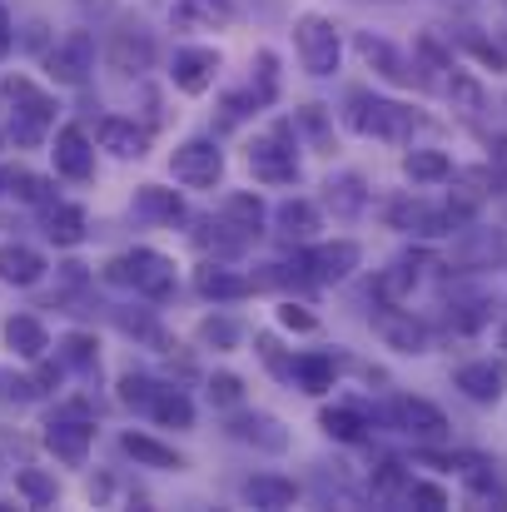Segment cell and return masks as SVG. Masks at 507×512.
<instances>
[{
	"instance_id": "cell-1",
	"label": "cell",
	"mask_w": 507,
	"mask_h": 512,
	"mask_svg": "<svg viewBox=\"0 0 507 512\" xmlns=\"http://www.w3.org/2000/svg\"><path fill=\"white\" fill-rule=\"evenodd\" d=\"M348 125L368 140H383V145H408L413 130H418V115L398 100H378V95H363L353 90L348 95Z\"/></svg>"
},
{
	"instance_id": "cell-2",
	"label": "cell",
	"mask_w": 507,
	"mask_h": 512,
	"mask_svg": "<svg viewBox=\"0 0 507 512\" xmlns=\"http://www.w3.org/2000/svg\"><path fill=\"white\" fill-rule=\"evenodd\" d=\"M105 279L110 284H130L145 299H169L174 294V259L155 254V249H135V254L110 259L105 264Z\"/></svg>"
},
{
	"instance_id": "cell-3",
	"label": "cell",
	"mask_w": 507,
	"mask_h": 512,
	"mask_svg": "<svg viewBox=\"0 0 507 512\" xmlns=\"http://www.w3.org/2000/svg\"><path fill=\"white\" fill-rule=\"evenodd\" d=\"M5 95L15 100V110H10V140L20 145V150H35L45 135H50V125H55V105H50V95L45 90H35L30 80H5Z\"/></svg>"
},
{
	"instance_id": "cell-4",
	"label": "cell",
	"mask_w": 507,
	"mask_h": 512,
	"mask_svg": "<svg viewBox=\"0 0 507 512\" xmlns=\"http://www.w3.org/2000/svg\"><path fill=\"white\" fill-rule=\"evenodd\" d=\"M249 170L264 184H294L299 179V155H294V130L274 125L249 145Z\"/></svg>"
},
{
	"instance_id": "cell-5",
	"label": "cell",
	"mask_w": 507,
	"mask_h": 512,
	"mask_svg": "<svg viewBox=\"0 0 507 512\" xmlns=\"http://www.w3.org/2000/svg\"><path fill=\"white\" fill-rule=\"evenodd\" d=\"M294 45L309 75H334L338 70V25L329 15H299L294 25Z\"/></svg>"
},
{
	"instance_id": "cell-6",
	"label": "cell",
	"mask_w": 507,
	"mask_h": 512,
	"mask_svg": "<svg viewBox=\"0 0 507 512\" xmlns=\"http://www.w3.org/2000/svg\"><path fill=\"white\" fill-rule=\"evenodd\" d=\"M105 65L120 80H135L155 65V35L145 25H115V35L105 40Z\"/></svg>"
},
{
	"instance_id": "cell-7",
	"label": "cell",
	"mask_w": 507,
	"mask_h": 512,
	"mask_svg": "<svg viewBox=\"0 0 507 512\" xmlns=\"http://www.w3.org/2000/svg\"><path fill=\"white\" fill-rule=\"evenodd\" d=\"M388 224H393V229H408V234H418V239H443V234L463 229L468 219H463L453 204L433 209V204H423V199H398V204H388Z\"/></svg>"
},
{
	"instance_id": "cell-8",
	"label": "cell",
	"mask_w": 507,
	"mask_h": 512,
	"mask_svg": "<svg viewBox=\"0 0 507 512\" xmlns=\"http://www.w3.org/2000/svg\"><path fill=\"white\" fill-rule=\"evenodd\" d=\"M169 170H174L179 184H189V189H214L219 174H224V155H219L214 140H184V145L169 155Z\"/></svg>"
},
{
	"instance_id": "cell-9",
	"label": "cell",
	"mask_w": 507,
	"mask_h": 512,
	"mask_svg": "<svg viewBox=\"0 0 507 512\" xmlns=\"http://www.w3.org/2000/svg\"><path fill=\"white\" fill-rule=\"evenodd\" d=\"M45 70H50L60 85H85L90 70H95V40H90V30H70V35L45 55Z\"/></svg>"
},
{
	"instance_id": "cell-10",
	"label": "cell",
	"mask_w": 507,
	"mask_h": 512,
	"mask_svg": "<svg viewBox=\"0 0 507 512\" xmlns=\"http://www.w3.org/2000/svg\"><path fill=\"white\" fill-rule=\"evenodd\" d=\"M393 423L418 443H443L448 438V418L428 398H393Z\"/></svg>"
},
{
	"instance_id": "cell-11",
	"label": "cell",
	"mask_w": 507,
	"mask_h": 512,
	"mask_svg": "<svg viewBox=\"0 0 507 512\" xmlns=\"http://www.w3.org/2000/svg\"><path fill=\"white\" fill-rule=\"evenodd\" d=\"M309 269L314 284H343L353 269H358V244L353 239H334V244H319L309 259H299Z\"/></svg>"
},
{
	"instance_id": "cell-12",
	"label": "cell",
	"mask_w": 507,
	"mask_h": 512,
	"mask_svg": "<svg viewBox=\"0 0 507 512\" xmlns=\"http://www.w3.org/2000/svg\"><path fill=\"white\" fill-rule=\"evenodd\" d=\"M90 438H95V428L80 423V418H55V423L45 428V448H50L60 463H70V468H80V463L90 458Z\"/></svg>"
},
{
	"instance_id": "cell-13",
	"label": "cell",
	"mask_w": 507,
	"mask_h": 512,
	"mask_svg": "<svg viewBox=\"0 0 507 512\" xmlns=\"http://www.w3.org/2000/svg\"><path fill=\"white\" fill-rule=\"evenodd\" d=\"M473 403H498L507 393V363H493V358H478V363H463L458 378H453Z\"/></svg>"
},
{
	"instance_id": "cell-14",
	"label": "cell",
	"mask_w": 507,
	"mask_h": 512,
	"mask_svg": "<svg viewBox=\"0 0 507 512\" xmlns=\"http://www.w3.org/2000/svg\"><path fill=\"white\" fill-rule=\"evenodd\" d=\"M463 493H468L473 508H493V512L507 508V488L488 458H468V463H463Z\"/></svg>"
},
{
	"instance_id": "cell-15",
	"label": "cell",
	"mask_w": 507,
	"mask_h": 512,
	"mask_svg": "<svg viewBox=\"0 0 507 512\" xmlns=\"http://www.w3.org/2000/svg\"><path fill=\"white\" fill-rule=\"evenodd\" d=\"M55 170L65 174V179H90V174H95V150H90L85 130L65 125V130L55 135Z\"/></svg>"
},
{
	"instance_id": "cell-16",
	"label": "cell",
	"mask_w": 507,
	"mask_h": 512,
	"mask_svg": "<svg viewBox=\"0 0 507 512\" xmlns=\"http://www.w3.org/2000/svg\"><path fill=\"white\" fill-rule=\"evenodd\" d=\"M388 314L378 319V334L388 348H398V353H428V329L413 319V314H403L398 304H383Z\"/></svg>"
},
{
	"instance_id": "cell-17",
	"label": "cell",
	"mask_w": 507,
	"mask_h": 512,
	"mask_svg": "<svg viewBox=\"0 0 507 512\" xmlns=\"http://www.w3.org/2000/svg\"><path fill=\"white\" fill-rule=\"evenodd\" d=\"M179 30H224L234 25V0H174Z\"/></svg>"
},
{
	"instance_id": "cell-18",
	"label": "cell",
	"mask_w": 507,
	"mask_h": 512,
	"mask_svg": "<svg viewBox=\"0 0 507 512\" xmlns=\"http://www.w3.org/2000/svg\"><path fill=\"white\" fill-rule=\"evenodd\" d=\"M448 179H453V199H448V204H453V209H458L463 219H473V209H478V204H483V199L493 194V184H498V174L488 170V165H473V170H453Z\"/></svg>"
},
{
	"instance_id": "cell-19",
	"label": "cell",
	"mask_w": 507,
	"mask_h": 512,
	"mask_svg": "<svg viewBox=\"0 0 507 512\" xmlns=\"http://www.w3.org/2000/svg\"><path fill=\"white\" fill-rule=\"evenodd\" d=\"M214 70H219V55L214 50H179L174 55V85L184 95H204L214 85Z\"/></svg>"
},
{
	"instance_id": "cell-20",
	"label": "cell",
	"mask_w": 507,
	"mask_h": 512,
	"mask_svg": "<svg viewBox=\"0 0 507 512\" xmlns=\"http://www.w3.org/2000/svg\"><path fill=\"white\" fill-rule=\"evenodd\" d=\"M194 289H199L204 299H214V304H229V299H249V294H254V284H249L244 274L224 269V264H204V269H194Z\"/></svg>"
},
{
	"instance_id": "cell-21",
	"label": "cell",
	"mask_w": 507,
	"mask_h": 512,
	"mask_svg": "<svg viewBox=\"0 0 507 512\" xmlns=\"http://www.w3.org/2000/svg\"><path fill=\"white\" fill-rule=\"evenodd\" d=\"M358 55L383 75V80H393V85H413V70H408V60L388 45V40H378V35H358Z\"/></svg>"
},
{
	"instance_id": "cell-22",
	"label": "cell",
	"mask_w": 507,
	"mask_h": 512,
	"mask_svg": "<svg viewBox=\"0 0 507 512\" xmlns=\"http://www.w3.org/2000/svg\"><path fill=\"white\" fill-rule=\"evenodd\" d=\"M145 145H150V140H145V130H140L135 120H115V115L100 120V150H110L115 160H140Z\"/></svg>"
},
{
	"instance_id": "cell-23",
	"label": "cell",
	"mask_w": 507,
	"mask_h": 512,
	"mask_svg": "<svg viewBox=\"0 0 507 512\" xmlns=\"http://www.w3.org/2000/svg\"><path fill=\"white\" fill-rule=\"evenodd\" d=\"M40 274H45V259L30 244H0V279L5 284L30 289V284H40Z\"/></svg>"
},
{
	"instance_id": "cell-24",
	"label": "cell",
	"mask_w": 507,
	"mask_h": 512,
	"mask_svg": "<svg viewBox=\"0 0 507 512\" xmlns=\"http://www.w3.org/2000/svg\"><path fill=\"white\" fill-rule=\"evenodd\" d=\"M294 498H299V488H294L289 478H274V473H259V478L244 483V503H249V508L279 512V508H294Z\"/></svg>"
},
{
	"instance_id": "cell-25",
	"label": "cell",
	"mask_w": 507,
	"mask_h": 512,
	"mask_svg": "<svg viewBox=\"0 0 507 512\" xmlns=\"http://www.w3.org/2000/svg\"><path fill=\"white\" fill-rule=\"evenodd\" d=\"M324 204L334 209L338 219H358L363 214V204H368V189H363V179L358 174H338L324 184Z\"/></svg>"
},
{
	"instance_id": "cell-26",
	"label": "cell",
	"mask_w": 507,
	"mask_h": 512,
	"mask_svg": "<svg viewBox=\"0 0 507 512\" xmlns=\"http://www.w3.org/2000/svg\"><path fill=\"white\" fill-rule=\"evenodd\" d=\"M5 343L20 353V358H45V348H50V334H45V324L40 319H30V314H15L10 324H5Z\"/></svg>"
},
{
	"instance_id": "cell-27",
	"label": "cell",
	"mask_w": 507,
	"mask_h": 512,
	"mask_svg": "<svg viewBox=\"0 0 507 512\" xmlns=\"http://www.w3.org/2000/svg\"><path fill=\"white\" fill-rule=\"evenodd\" d=\"M135 209L145 214V219H160V224H174V219H184V199L165 189V184H140L135 189Z\"/></svg>"
},
{
	"instance_id": "cell-28",
	"label": "cell",
	"mask_w": 507,
	"mask_h": 512,
	"mask_svg": "<svg viewBox=\"0 0 507 512\" xmlns=\"http://www.w3.org/2000/svg\"><path fill=\"white\" fill-rule=\"evenodd\" d=\"M229 433H234L239 443H259V448H269V453H284V448H289V433H284L274 418H259V413H254V418H234Z\"/></svg>"
},
{
	"instance_id": "cell-29",
	"label": "cell",
	"mask_w": 507,
	"mask_h": 512,
	"mask_svg": "<svg viewBox=\"0 0 507 512\" xmlns=\"http://www.w3.org/2000/svg\"><path fill=\"white\" fill-rule=\"evenodd\" d=\"M319 428L338 438V443H358L363 433H368V418H363V408H353V403H334V408H324L319 413Z\"/></svg>"
},
{
	"instance_id": "cell-30",
	"label": "cell",
	"mask_w": 507,
	"mask_h": 512,
	"mask_svg": "<svg viewBox=\"0 0 507 512\" xmlns=\"http://www.w3.org/2000/svg\"><path fill=\"white\" fill-rule=\"evenodd\" d=\"M45 234L65 249H75L85 239V214L75 204H45Z\"/></svg>"
},
{
	"instance_id": "cell-31",
	"label": "cell",
	"mask_w": 507,
	"mask_h": 512,
	"mask_svg": "<svg viewBox=\"0 0 507 512\" xmlns=\"http://www.w3.org/2000/svg\"><path fill=\"white\" fill-rule=\"evenodd\" d=\"M120 448L135 458V463H145V468H184V458L165 448V443H155V438H145V433H125L120 438Z\"/></svg>"
},
{
	"instance_id": "cell-32",
	"label": "cell",
	"mask_w": 507,
	"mask_h": 512,
	"mask_svg": "<svg viewBox=\"0 0 507 512\" xmlns=\"http://www.w3.org/2000/svg\"><path fill=\"white\" fill-rule=\"evenodd\" d=\"M279 234L284 239H314V229H319V209L309 204V199H289V204H279Z\"/></svg>"
},
{
	"instance_id": "cell-33",
	"label": "cell",
	"mask_w": 507,
	"mask_h": 512,
	"mask_svg": "<svg viewBox=\"0 0 507 512\" xmlns=\"http://www.w3.org/2000/svg\"><path fill=\"white\" fill-rule=\"evenodd\" d=\"M194 244H199V249H214V254H239V249L249 244V234H244V229H234L229 219H219V224H214V219H204V224L194 229Z\"/></svg>"
},
{
	"instance_id": "cell-34",
	"label": "cell",
	"mask_w": 507,
	"mask_h": 512,
	"mask_svg": "<svg viewBox=\"0 0 507 512\" xmlns=\"http://www.w3.org/2000/svg\"><path fill=\"white\" fill-rule=\"evenodd\" d=\"M403 174L413 179V184H443L453 165H448V155L443 150H408L403 155Z\"/></svg>"
},
{
	"instance_id": "cell-35",
	"label": "cell",
	"mask_w": 507,
	"mask_h": 512,
	"mask_svg": "<svg viewBox=\"0 0 507 512\" xmlns=\"http://www.w3.org/2000/svg\"><path fill=\"white\" fill-rule=\"evenodd\" d=\"M418 264H423V259L408 254V259H398L393 269H383V274H378V299H383V304H403V294L418 284Z\"/></svg>"
},
{
	"instance_id": "cell-36",
	"label": "cell",
	"mask_w": 507,
	"mask_h": 512,
	"mask_svg": "<svg viewBox=\"0 0 507 512\" xmlns=\"http://www.w3.org/2000/svg\"><path fill=\"white\" fill-rule=\"evenodd\" d=\"M150 418L165 423V428H189V423H194V403H189L179 388H160L155 403H150Z\"/></svg>"
},
{
	"instance_id": "cell-37",
	"label": "cell",
	"mask_w": 507,
	"mask_h": 512,
	"mask_svg": "<svg viewBox=\"0 0 507 512\" xmlns=\"http://www.w3.org/2000/svg\"><path fill=\"white\" fill-rule=\"evenodd\" d=\"M334 358L329 353H304V358H294V378L309 388V393H329L334 388Z\"/></svg>"
},
{
	"instance_id": "cell-38",
	"label": "cell",
	"mask_w": 507,
	"mask_h": 512,
	"mask_svg": "<svg viewBox=\"0 0 507 512\" xmlns=\"http://www.w3.org/2000/svg\"><path fill=\"white\" fill-rule=\"evenodd\" d=\"M443 95H448V100H453V110H463V115H478V110H483V85H478L468 70H448Z\"/></svg>"
},
{
	"instance_id": "cell-39",
	"label": "cell",
	"mask_w": 507,
	"mask_h": 512,
	"mask_svg": "<svg viewBox=\"0 0 507 512\" xmlns=\"http://www.w3.org/2000/svg\"><path fill=\"white\" fill-rule=\"evenodd\" d=\"M408 473H403V463H393V458H383L378 468H373V493L383 498V503H408Z\"/></svg>"
},
{
	"instance_id": "cell-40",
	"label": "cell",
	"mask_w": 507,
	"mask_h": 512,
	"mask_svg": "<svg viewBox=\"0 0 507 512\" xmlns=\"http://www.w3.org/2000/svg\"><path fill=\"white\" fill-rule=\"evenodd\" d=\"M224 219L254 239V234H259V224H264V204H259L254 194H229V199H224Z\"/></svg>"
},
{
	"instance_id": "cell-41",
	"label": "cell",
	"mask_w": 507,
	"mask_h": 512,
	"mask_svg": "<svg viewBox=\"0 0 507 512\" xmlns=\"http://www.w3.org/2000/svg\"><path fill=\"white\" fill-rule=\"evenodd\" d=\"M0 184H5V194H15V199H25V204H45V199H50V184L30 170H0Z\"/></svg>"
},
{
	"instance_id": "cell-42",
	"label": "cell",
	"mask_w": 507,
	"mask_h": 512,
	"mask_svg": "<svg viewBox=\"0 0 507 512\" xmlns=\"http://www.w3.org/2000/svg\"><path fill=\"white\" fill-rule=\"evenodd\" d=\"M20 493H25V503L30 508H55V498H60V488H55V478H45L40 468H20Z\"/></svg>"
},
{
	"instance_id": "cell-43",
	"label": "cell",
	"mask_w": 507,
	"mask_h": 512,
	"mask_svg": "<svg viewBox=\"0 0 507 512\" xmlns=\"http://www.w3.org/2000/svg\"><path fill=\"white\" fill-rule=\"evenodd\" d=\"M155 393H160V383H155V378H145V373H125V378H120V403H125V408L150 413Z\"/></svg>"
},
{
	"instance_id": "cell-44",
	"label": "cell",
	"mask_w": 507,
	"mask_h": 512,
	"mask_svg": "<svg viewBox=\"0 0 507 512\" xmlns=\"http://www.w3.org/2000/svg\"><path fill=\"white\" fill-rule=\"evenodd\" d=\"M458 45L473 55V60H483L488 70H507V55H503V45H493L488 35H478V30H463L458 35Z\"/></svg>"
},
{
	"instance_id": "cell-45",
	"label": "cell",
	"mask_w": 507,
	"mask_h": 512,
	"mask_svg": "<svg viewBox=\"0 0 507 512\" xmlns=\"http://www.w3.org/2000/svg\"><path fill=\"white\" fill-rule=\"evenodd\" d=\"M120 329H125V334H135V339H145L150 348H169L165 329H160L155 319H145V314H120Z\"/></svg>"
},
{
	"instance_id": "cell-46",
	"label": "cell",
	"mask_w": 507,
	"mask_h": 512,
	"mask_svg": "<svg viewBox=\"0 0 507 512\" xmlns=\"http://www.w3.org/2000/svg\"><path fill=\"white\" fill-rule=\"evenodd\" d=\"M239 398H244V383H239L234 373H214V378H209V403H214V408H234Z\"/></svg>"
},
{
	"instance_id": "cell-47",
	"label": "cell",
	"mask_w": 507,
	"mask_h": 512,
	"mask_svg": "<svg viewBox=\"0 0 507 512\" xmlns=\"http://www.w3.org/2000/svg\"><path fill=\"white\" fill-rule=\"evenodd\" d=\"M408 503L423 512H443L448 508V493H443L438 483H418V478H413V483H408Z\"/></svg>"
},
{
	"instance_id": "cell-48",
	"label": "cell",
	"mask_w": 507,
	"mask_h": 512,
	"mask_svg": "<svg viewBox=\"0 0 507 512\" xmlns=\"http://www.w3.org/2000/svg\"><path fill=\"white\" fill-rule=\"evenodd\" d=\"M199 339L214 343V348H234V343H239V324H229V319H204Z\"/></svg>"
},
{
	"instance_id": "cell-49",
	"label": "cell",
	"mask_w": 507,
	"mask_h": 512,
	"mask_svg": "<svg viewBox=\"0 0 507 512\" xmlns=\"http://www.w3.org/2000/svg\"><path fill=\"white\" fill-rule=\"evenodd\" d=\"M279 324L294 329V334H314V329H319V319H314L304 304H284V309H279Z\"/></svg>"
},
{
	"instance_id": "cell-50",
	"label": "cell",
	"mask_w": 507,
	"mask_h": 512,
	"mask_svg": "<svg viewBox=\"0 0 507 512\" xmlns=\"http://www.w3.org/2000/svg\"><path fill=\"white\" fill-rule=\"evenodd\" d=\"M65 353H70V363L90 368V363H95V339H85V334H70V339H65Z\"/></svg>"
},
{
	"instance_id": "cell-51",
	"label": "cell",
	"mask_w": 507,
	"mask_h": 512,
	"mask_svg": "<svg viewBox=\"0 0 507 512\" xmlns=\"http://www.w3.org/2000/svg\"><path fill=\"white\" fill-rule=\"evenodd\" d=\"M249 105H254V95H229L224 100V125H239L249 115Z\"/></svg>"
},
{
	"instance_id": "cell-52",
	"label": "cell",
	"mask_w": 507,
	"mask_h": 512,
	"mask_svg": "<svg viewBox=\"0 0 507 512\" xmlns=\"http://www.w3.org/2000/svg\"><path fill=\"white\" fill-rule=\"evenodd\" d=\"M259 80H264V100H274V85H279V80H274V55H269V50L259 55Z\"/></svg>"
},
{
	"instance_id": "cell-53",
	"label": "cell",
	"mask_w": 507,
	"mask_h": 512,
	"mask_svg": "<svg viewBox=\"0 0 507 512\" xmlns=\"http://www.w3.org/2000/svg\"><path fill=\"white\" fill-rule=\"evenodd\" d=\"M5 50H10V15L0 10V55H5Z\"/></svg>"
},
{
	"instance_id": "cell-54",
	"label": "cell",
	"mask_w": 507,
	"mask_h": 512,
	"mask_svg": "<svg viewBox=\"0 0 507 512\" xmlns=\"http://www.w3.org/2000/svg\"><path fill=\"white\" fill-rule=\"evenodd\" d=\"M493 160H498V170H507V140H498V145H493Z\"/></svg>"
},
{
	"instance_id": "cell-55",
	"label": "cell",
	"mask_w": 507,
	"mask_h": 512,
	"mask_svg": "<svg viewBox=\"0 0 507 512\" xmlns=\"http://www.w3.org/2000/svg\"><path fill=\"white\" fill-rule=\"evenodd\" d=\"M498 348H503V353H507V324H503V329H498Z\"/></svg>"
}]
</instances>
